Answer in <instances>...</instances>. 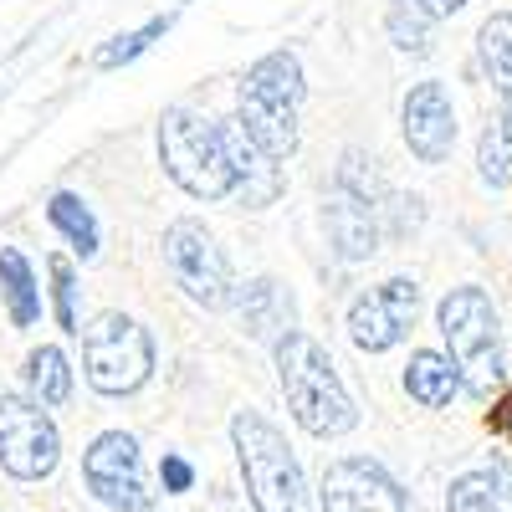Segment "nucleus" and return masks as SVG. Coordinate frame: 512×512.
<instances>
[{
	"instance_id": "obj_8",
	"label": "nucleus",
	"mask_w": 512,
	"mask_h": 512,
	"mask_svg": "<svg viewBox=\"0 0 512 512\" xmlns=\"http://www.w3.org/2000/svg\"><path fill=\"white\" fill-rule=\"evenodd\" d=\"M82 482H88V492L113 512H149L154 507V492L144 482L139 441L128 431H103L88 451H82Z\"/></svg>"
},
{
	"instance_id": "obj_16",
	"label": "nucleus",
	"mask_w": 512,
	"mask_h": 512,
	"mask_svg": "<svg viewBox=\"0 0 512 512\" xmlns=\"http://www.w3.org/2000/svg\"><path fill=\"white\" fill-rule=\"evenodd\" d=\"M456 390H461V374H456V364L446 354H436V349H415L410 354V364H405V395L415 405L446 410L456 400Z\"/></svg>"
},
{
	"instance_id": "obj_25",
	"label": "nucleus",
	"mask_w": 512,
	"mask_h": 512,
	"mask_svg": "<svg viewBox=\"0 0 512 512\" xmlns=\"http://www.w3.org/2000/svg\"><path fill=\"white\" fill-rule=\"evenodd\" d=\"M446 512H497V472H461L446 492Z\"/></svg>"
},
{
	"instance_id": "obj_7",
	"label": "nucleus",
	"mask_w": 512,
	"mask_h": 512,
	"mask_svg": "<svg viewBox=\"0 0 512 512\" xmlns=\"http://www.w3.org/2000/svg\"><path fill=\"white\" fill-rule=\"evenodd\" d=\"M62 461V436L47 405L31 395H0V472L16 482H47Z\"/></svg>"
},
{
	"instance_id": "obj_2",
	"label": "nucleus",
	"mask_w": 512,
	"mask_h": 512,
	"mask_svg": "<svg viewBox=\"0 0 512 512\" xmlns=\"http://www.w3.org/2000/svg\"><path fill=\"white\" fill-rule=\"evenodd\" d=\"M436 328L446 338V359L461 374V390L472 400H492L507 379V354H502V323L482 287H451L436 308Z\"/></svg>"
},
{
	"instance_id": "obj_22",
	"label": "nucleus",
	"mask_w": 512,
	"mask_h": 512,
	"mask_svg": "<svg viewBox=\"0 0 512 512\" xmlns=\"http://www.w3.org/2000/svg\"><path fill=\"white\" fill-rule=\"evenodd\" d=\"M477 180L487 190H507L512 185V123L497 113L482 128V144H477Z\"/></svg>"
},
{
	"instance_id": "obj_1",
	"label": "nucleus",
	"mask_w": 512,
	"mask_h": 512,
	"mask_svg": "<svg viewBox=\"0 0 512 512\" xmlns=\"http://www.w3.org/2000/svg\"><path fill=\"white\" fill-rule=\"evenodd\" d=\"M277 379H282L292 420L303 425L308 436L333 441V436H349L359 425L354 395L344 390L338 364L328 359V349L318 344L313 333H287L277 344Z\"/></svg>"
},
{
	"instance_id": "obj_3",
	"label": "nucleus",
	"mask_w": 512,
	"mask_h": 512,
	"mask_svg": "<svg viewBox=\"0 0 512 512\" xmlns=\"http://www.w3.org/2000/svg\"><path fill=\"white\" fill-rule=\"evenodd\" d=\"M231 446L241 461V482L256 512H308V482L297 466L287 436L267 415L256 410H236L231 420Z\"/></svg>"
},
{
	"instance_id": "obj_6",
	"label": "nucleus",
	"mask_w": 512,
	"mask_h": 512,
	"mask_svg": "<svg viewBox=\"0 0 512 512\" xmlns=\"http://www.w3.org/2000/svg\"><path fill=\"white\" fill-rule=\"evenodd\" d=\"M164 267H169V277L185 287L190 303H200L210 313L231 308L236 292H241L236 277H231V262H226L221 241L210 236L200 221H175L164 231Z\"/></svg>"
},
{
	"instance_id": "obj_19",
	"label": "nucleus",
	"mask_w": 512,
	"mask_h": 512,
	"mask_svg": "<svg viewBox=\"0 0 512 512\" xmlns=\"http://www.w3.org/2000/svg\"><path fill=\"white\" fill-rule=\"evenodd\" d=\"M26 390H31L36 405H47V410H62L72 400V364H67V354L57 344L31 349V359H26Z\"/></svg>"
},
{
	"instance_id": "obj_28",
	"label": "nucleus",
	"mask_w": 512,
	"mask_h": 512,
	"mask_svg": "<svg viewBox=\"0 0 512 512\" xmlns=\"http://www.w3.org/2000/svg\"><path fill=\"white\" fill-rule=\"evenodd\" d=\"M492 431L512 441V390H507V395L497 400V410H492Z\"/></svg>"
},
{
	"instance_id": "obj_24",
	"label": "nucleus",
	"mask_w": 512,
	"mask_h": 512,
	"mask_svg": "<svg viewBox=\"0 0 512 512\" xmlns=\"http://www.w3.org/2000/svg\"><path fill=\"white\" fill-rule=\"evenodd\" d=\"M169 26H175V16H154V21H144L139 31H123V36H113L108 47L98 52V72H118V67H128V62H139L159 36H169Z\"/></svg>"
},
{
	"instance_id": "obj_17",
	"label": "nucleus",
	"mask_w": 512,
	"mask_h": 512,
	"mask_svg": "<svg viewBox=\"0 0 512 512\" xmlns=\"http://www.w3.org/2000/svg\"><path fill=\"white\" fill-rule=\"evenodd\" d=\"M0 303H6L16 328H31L41 318V287L31 277V262L16 246H0Z\"/></svg>"
},
{
	"instance_id": "obj_12",
	"label": "nucleus",
	"mask_w": 512,
	"mask_h": 512,
	"mask_svg": "<svg viewBox=\"0 0 512 512\" xmlns=\"http://www.w3.org/2000/svg\"><path fill=\"white\" fill-rule=\"evenodd\" d=\"M221 134H226V154H231V169H236V195H241V205H246V210H267V205L287 190L282 159H272L236 118L221 123Z\"/></svg>"
},
{
	"instance_id": "obj_21",
	"label": "nucleus",
	"mask_w": 512,
	"mask_h": 512,
	"mask_svg": "<svg viewBox=\"0 0 512 512\" xmlns=\"http://www.w3.org/2000/svg\"><path fill=\"white\" fill-rule=\"evenodd\" d=\"M47 221L72 241V251L82 256V262H93V256H98V221H93V210L82 205L72 190H57L47 200Z\"/></svg>"
},
{
	"instance_id": "obj_13",
	"label": "nucleus",
	"mask_w": 512,
	"mask_h": 512,
	"mask_svg": "<svg viewBox=\"0 0 512 512\" xmlns=\"http://www.w3.org/2000/svg\"><path fill=\"white\" fill-rule=\"evenodd\" d=\"M323 226H328V241H333V251L344 256V262H369V256L379 251V236H384L379 210L364 205L349 190H338V185L323 200Z\"/></svg>"
},
{
	"instance_id": "obj_20",
	"label": "nucleus",
	"mask_w": 512,
	"mask_h": 512,
	"mask_svg": "<svg viewBox=\"0 0 512 512\" xmlns=\"http://www.w3.org/2000/svg\"><path fill=\"white\" fill-rule=\"evenodd\" d=\"M477 52H482V67H487L492 88H497L502 118L512 123V16H492L477 31Z\"/></svg>"
},
{
	"instance_id": "obj_15",
	"label": "nucleus",
	"mask_w": 512,
	"mask_h": 512,
	"mask_svg": "<svg viewBox=\"0 0 512 512\" xmlns=\"http://www.w3.org/2000/svg\"><path fill=\"white\" fill-rule=\"evenodd\" d=\"M236 123H241L272 159H292V154H297V139H303V134H297V103L272 98V93H256V88H241Z\"/></svg>"
},
{
	"instance_id": "obj_23",
	"label": "nucleus",
	"mask_w": 512,
	"mask_h": 512,
	"mask_svg": "<svg viewBox=\"0 0 512 512\" xmlns=\"http://www.w3.org/2000/svg\"><path fill=\"white\" fill-rule=\"evenodd\" d=\"M384 31L400 52L410 57H425L431 52V16H425L415 0H390V11H384Z\"/></svg>"
},
{
	"instance_id": "obj_11",
	"label": "nucleus",
	"mask_w": 512,
	"mask_h": 512,
	"mask_svg": "<svg viewBox=\"0 0 512 512\" xmlns=\"http://www.w3.org/2000/svg\"><path fill=\"white\" fill-rule=\"evenodd\" d=\"M400 134L420 164H446L456 149V108L446 82H415L400 108Z\"/></svg>"
},
{
	"instance_id": "obj_27",
	"label": "nucleus",
	"mask_w": 512,
	"mask_h": 512,
	"mask_svg": "<svg viewBox=\"0 0 512 512\" xmlns=\"http://www.w3.org/2000/svg\"><path fill=\"white\" fill-rule=\"evenodd\" d=\"M159 482H164V492H169V497H180V492H190V487H195V466H190L185 456L169 451V456L159 461Z\"/></svg>"
},
{
	"instance_id": "obj_14",
	"label": "nucleus",
	"mask_w": 512,
	"mask_h": 512,
	"mask_svg": "<svg viewBox=\"0 0 512 512\" xmlns=\"http://www.w3.org/2000/svg\"><path fill=\"white\" fill-rule=\"evenodd\" d=\"M236 313H241V328L256 338V344L277 349L287 333H297V303L277 277H251L236 292Z\"/></svg>"
},
{
	"instance_id": "obj_18",
	"label": "nucleus",
	"mask_w": 512,
	"mask_h": 512,
	"mask_svg": "<svg viewBox=\"0 0 512 512\" xmlns=\"http://www.w3.org/2000/svg\"><path fill=\"white\" fill-rule=\"evenodd\" d=\"M241 88L287 98V103H297V108H303V98H308L303 62H297V52H287V47H277V52H267V57H256V62L246 67V77H241Z\"/></svg>"
},
{
	"instance_id": "obj_9",
	"label": "nucleus",
	"mask_w": 512,
	"mask_h": 512,
	"mask_svg": "<svg viewBox=\"0 0 512 512\" xmlns=\"http://www.w3.org/2000/svg\"><path fill=\"white\" fill-rule=\"evenodd\" d=\"M415 313H420V282L415 277H390V282L359 292L354 308H349V338H354V349H364V354L395 349L400 338L415 328Z\"/></svg>"
},
{
	"instance_id": "obj_10",
	"label": "nucleus",
	"mask_w": 512,
	"mask_h": 512,
	"mask_svg": "<svg viewBox=\"0 0 512 512\" xmlns=\"http://www.w3.org/2000/svg\"><path fill=\"white\" fill-rule=\"evenodd\" d=\"M323 512H405L400 482L369 456H338L323 466L318 482Z\"/></svg>"
},
{
	"instance_id": "obj_26",
	"label": "nucleus",
	"mask_w": 512,
	"mask_h": 512,
	"mask_svg": "<svg viewBox=\"0 0 512 512\" xmlns=\"http://www.w3.org/2000/svg\"><path fill=\"white\" fill-rule=\"evenodd\" d=\"M47 272H52V313H57V328L72 333V338H82V323H77V272H72V262H67V256H52Z\"/></svg>"
},
{
	"instance_id": "obj_5",
	"label": "nucleus",
	"mask_w": 512,
	"mask_h": 512,
	"mask_svg": "<svg viewBox=\"0 0 512 512\" xmlns=\"http://www.w3.org/2000/svg\"><path fill=\"white\" fill-rule=\"evenodd\" d=\"M82 374L98 395L123 400L149 384L154 374V338L128 313H98L82 328Z\"/></svg>"
},
{
	"instance_id": "obj_29",
	"label": "nucleus",
	"mask_w": 512,
	"mask_h": 512,
	"mask_svg": "<svg viewBox=\"0 0 512 512\" xmlns=\"http://www.w3.org/2000/svg\"><path fill=\"white\" fill-rule=\"evenodd\" d=\"M415 6L431 16V21H446V16H456V11L466 6V0H415Z\"/></svg>"
},
{
	"instance_id": "obj_4",
	"label": "nucleus",
	"mask_w": 512,
	"mask_h": 512,
	"mask_svg": "<svg viewBox=\"0 0 512 512\" xmlns=\"http://www.w3.org/2000/svg\"><path fill=\"white\" fill-rule=\"evenodd\" d=\"M159 164L190 200H231L236 169L226 154L221 123H210L190 108H169L159 118Z\"/></svg>"
}]
</instances>
